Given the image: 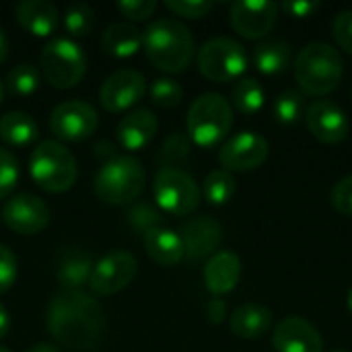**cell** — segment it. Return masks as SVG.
Returning a JSON list of instances; mask_svg holds the SVG:
<instances>
[{
  "label": "cell",
  "instance_id": "1",
  "mask_svg": "<svg viewBox=\"0 0 352 352\" xmlns=\"http://www.w3.org/2000/svg\"><path fill=\"white\" fill-rule=\"evenodd\" d=\"M45 324L54 340L70 351H91L105 332L99 301L82 291H62L52 297Z\"/></svg>",
  "mask_w": 352,
  "mask_h": 352
},
{
  "label": "cell",
  "instance_id": "2",
  "mask_svg": "<svg viewBox=\"0 0 352 352\" xmlns=\"http://www.w3.org/2000/svg\"><path fill=\"white\" fill-rule=\"evenodd\" d=\"M142 47L153 66L163 72H184L194 58V37L175 19H155L142 31Z\"/></svg>",
  "mask_w": 352,
  "mask_h": 352
},
{
  "label": "cell",
  "instance_id": "3",
  "mask_svg": "<svg viewBox=\"0 0 352 352\" xmlns=\"http://www.w3.org/2000/svg\"><path fill=\"white\" fill-rule=\"evenodd\" d=\"M293 72L305 95L324 97L340 85L344 74V62L334 45L324 41H311L297 54Z\"/></svg>",
  "mask_w": 352,
  "mask_h": 352
},
{
  "label": "cell",
  "instance_id": "4",
  "mask_svg": "<svg viewBox=\"0 0 352 352\" xmlns=\"http://www.w3.org/2000/svg\"><path fill=\"white\" fill-rule=\"evenodd\" d=\"M188 138L200 148H214L225 142L233 128V107L219 93H204L188 109Z\"/></svg>",
  "mask_w": 352,
  "mask_h": 352
},
{
  "label": "cell",
  "instance_id": "5",
  "mask_svg": "<svg viewBox=\"0 0 352 352\" xmlns=\"http://www.w3.org/2000/svg\"><path fill=\"white\" fill-rule=\"evenodd\" d=\"M146 186V173L134 157H111L95 175V194L105 204L126 206L138 200Z\"/></svg>",
  "mask_w": 352,
  "mask_h": 352
},
{
  "label": "cell",
  "instance_id": "6",
  "mask_svg": "<svg viewBox=\"0 0 352 352\" xmlns=\"http://www.w3.org/2000/svg\"><path fill=\"white\" fill-rule=\"evenodd\" d=\"M29 173L43 192L62 194L74 186L78 165L74 155L60 140H43L29 157Z\"/></svg>",
  "mask_w": 352,
  "mask_h": 352
},
{
  "label": "cell",
  "instance_id": "7",
  "mask_svg": "<svg viewBox=\"0 0 352 352\" xmlns=\"http://www.w3.org/2000/svg\"><path fill=\"white\" fill-rule=\"evenodd\" d=\"M41 72L56 89L76 87L87 72V56L82 47L68 37L50 39L39 56Z\"/></svg>",
  "mask_w": 352,
  "mask_h": 352
},
{
  "label": "cell",
  "instance_id": "8",
  "mask_svg": "<svg viewBox=\"0 0 352 352\" xmlns=\"http://www.w3.org/2000/svg\"><path fill=\"white\" fill-rule=\"evenodd\" d=\"M198 70L212 82H231L248 70L245 47L231 37H214L198 50Z\"/></svg>",
  "mask_w": 352,
  "mask_h": 352
},
{
  "label": "cell",
  "instance_id": "9",
  "mask_svg": "<svg viewBox=\"0 0 352 352\" xmlns=\"http://www.w3.org/2000/svg\"><path fill=\"white\" fill-rule=\"evenodd\" d=\"M153 192L159 210L173 217L192 214L200 204L198 184L179 167H161L155 177Z\"/></svg>",
  "mask_w": 352,
  "mask_h": 352
},
{
  "label": "cell",
  "instance_id": "10",
  "mask_svg": "<svg viewBox=\"0 0 352 352\" xmlns=\"http://www.w3.org/2000/svg\"><path fill=\"white\" fill-rule=\"evenodd\" d=\"M138 272V260L124 250H116L99 258L93 266L89 287L95 295L109 297L126 289Z\"/></svg>",
  "mask_w": 352,
  "mask_h": 352
},
{
  "label": "cell",
  "instance_id": "11",
  "mask_svg": "<svg viewBox=\"0 0 352 352\" xmlns=\"http://www.w3.org/2000/svg\"><path fill=\"white\" fill-rule=\"evenodd\" d=\"M99 126V116L87 101H64L54 107L50 116V130L58 140H85L95 134Z\"/></svg>",
  "mask_w": 352,
  "mask_h": 352
},
{
  "label": "cell",
  "instance_id": "12",
  "mask_svg": "<svg viewBox=\"0 0 352 352\" xmlns=\"http://www.w3.org/2000/svg\"><path fill=\"white\" fill-rule=\"evenodd\" d=\"M270 144L264 136L256 132H239L227 138L219 148V161L225 171H254L268 159Z\"/></svg>",
  "mask_w": 352,
  "mask_h": 352
},
{
  "label": "cell",
  "instance_id": "13",
  "mask_svg": "<svg viewBox=\"0 0 352 352\" xmlns=\"http://www.w3.org/2000/svg\"><path fill=\"white\" fill-rule=\"evenodd\" d=\"M278 4L268 0H239L229 10L231 27L245 39L266 37L278 19Z\"/></svg>",
  "mask_w": 352,
  "mask_h": 352
},
{
  "label": "cell",
  "instance_id": "14",
  "mask_svg": "<svg viewBox=\"0 0 352 352\" xmlns=\"http://www.w3.org/2000/svg\"><path fill=\"white\" fill-rule=\"evenodd\" d=\"M146 93V78L132 68H122L109 74L101 89H99V101L107 111L120 113L136 105Z\"/></svg>",
  "mask_w": 352,
  "mask_h": 352
},
{
  "label": "cell",
  "instance_id": "15",
  "mask_svg": "<svg viewBox=\"0 0 352 352\" xmlns=\"http://www.w3.org/2000/svg\"><path fill=\"white\" fill-rule=\"evenodd\" d=\"M2 221L19 235H37L50 225V208L33 194H16L4 204Z\"/></svg>",
  "mask_w": 352,
  "mask_h": 352
},
{
  "label": "cell",
  "instance_id": "16",
  "mask_svg": "<svg viewBox=\"0 0 352 352\" xmlns=\"http://www.w3.org/2000/svg\"><path fill=\"white\" fill-rule=\"evenodd\" d=\"M305 124L309 132L324 144H338L346 140L351 132V122L344 109L328 99H320L307 105Z\"/></svg>",
  "mask_w": 352,
  "mask_h": 352
},
{
  "label": "cell",
  "instance_id": "17",
  "mask_svg": "<svg viewBox=\"0 0 352 352\" xmlns=\"http://www.w3.org/2000/svg\"><path fill=\"white\" fill-rule=\"evenodd\" d=\"M186 258L190 260H204L217 254L223 241V227L212 217H194L190 219L179 231Z\"/></svg>",
  "mask_w": 352,
  "mask_h": 352
},
{
  "label": "cell",
  "instance_id": "18",
  "mask_svg": "<svg viewBox=\"0 0 352 352\" xmlns=\"http://www.w3.org/2000/svg\"><path fill=\"white\" fill-rule=\"evenodd\" d=\"M272 346L276 352H322L324 338L307 320L287 318L276 326Z\"/></svg>",
  "mask_w": 352,
  "mask_h": 352
},
{
  "label": "cell",
  "instance_id": "19",
  "mask_svg": "<svg viewBox=\"0 0 352 352\" xmlns=\"http://www.w3.org/2000/svg\"><path fill=\"white\" fill-rule=\"evenodd\" d=\"M241 278V258L233 252H217L208 258L204 266V285L214 295H227L231 293Z\"/></svg>",
  "mask_w": 352,
  "mask_h": 352
},
{
  "label": "cell",
  "instance_id": "20",
  "mask_svg": "<svg viewBox=\"0 0 352 352\" xmlns=\"http://www.w3.org/2000/svg\"><path fill=\"white\" fill-rule=\"evenodd\" d=\"M159 122L148 109H134L118 124V142L126 151H142L157 134Z\"/></svg>",
  "mask_w": 352,
  "mask_h": 352
},
{
  "label": "cell",
  "instance_id": "21",
  "mask_svg": "<svg viewBox=\"0 0 352 352\" xmlns=\"http://www.w3.org/2000/svg\"><path fill=\"white\" fill-rule=\"evenodd\" d=\"M19 25L35 37H47L60 23L58 8L47 0H23L14 6Z\"/></svg>",
  "mask_w": 352,
  "mask_h": 352
},
{
  "label": "cell",
  "instance_id": "22",
  "mask_svg": "<svg viewBox=\"0 0 352 352\" xmlns=\"http://www.w3.org/2000/svg\"><path fill=\"white\" fill-rule=\"evenodd\" d=\"M144 250L148 258L161 266H175L186 258L179 233L167 227H155L142 235Z\"/></svg>",
  "mask_w": 352,
  "mask_h": 352
},
{
  "label": "cell",
  "instance_id": "23",
  "mask_svg": "<svg viewBox=\"0 0 352 352\" xmlns=\"http://www.w3.org/2000/svg\"><path fill=\"white\" fill-rule=\"evenodd\" d=\"M93 266H95V262L89 252L78 250V248L66 250L58 264V272H56L58 285L64 291H80L85 285H89Z\"/></svg>",
  "mask_w": 352,
  "mask_h": 352
},
{
  "label": "cell",
  "instance_id": "24",
  "mask_svg": "<svg viewBox=\"0 0 352 352\" xmlns=\"http://www.w3.org/2000/svg\"><path fill=\"white\" fill-rule=\"evenodd\" d=\"M272 309L260 303H245L237 307L231 316V332L239 338L254 340L264 336L272 328Z\"/></svg>",
  "mask_w": 352,
  "mask_h": 352
},
{
  "label": "cell",
  "instance_id": "25",
  "mask_svg": "<svg viewBox=\"0 0 352 352\" xmlns=\"http://www.w3.org/2000/svg\"><path fill=\"white\" fill-rule=\"evenodd\" d=\"M101 45L113 58H130L142 47V31L132 23H111L101 35Z\"/></svg>",
  "mask_w": 352,
  "mask_h": 352
},
{
  "label": "cell",
  "instance_id": "26",
  "mask_svg": "<svg viewBox=\"0 0 352 352\" xmlns=\"http://www.w3.org/2000/svg\"><path fill=\"white\" fill-rule=\"evenodd\" d=\"M293 62V47L285 39H266L254 50V66L268 76L285 72Z\"/></svg>",
  "mask_w": 352,
  "mask_h": 352
},
{
  "label": "cell",
  "instance_id": "27",
  "mask_svg": "<svg viewBox=\"0 0 352 352\" xmlns=\"http://www.w3.org/2000/svg\"><path fill=\"white\" fill-rule=\"evenodd\" d=\"M37 122L25 111H8L0 118V138L8 146H29L37 138Z\"/></svg>",
  "mask_w": 352,
  "mask_h": 352
},
{
  "label": "cell",
  "instance_id": "28",
  "mask_svg": "<svg viewBox=\"0 0 352 352\" xmlns=\"http://www.w3.org/2000/svg\"><path fill=\"white\" fill-rule=\"evenodd\" d=\"M231 103L233 107L243 116L258 113L266 103L264 87L256 78H239L231 91Z\"/></svg>",
  "mask_w": 352,
  "mask_h": 352
},
{
  "label": "cell",
  "instance_id": "29",
  "mask_svg": "<svg viewBox=\"0 0 352 352\" xmlns=\"http://www.w3.org/2000/svg\"><path fill=\"white\" fill-rule=\"evenodd\" d=\"M202 192H204V198H206L208 204H214V206L227 204L237 192V184H235L233 173H229L225 169L210 171L206 175V179H204Z\"/></svg>",
  "mask_w": 352,
  "mask_h": 352
},
{
  "label": "cell",
  "instance_id": "30",
  "mask_svg": "<svg viewBox=\"0 0 352 352\" xmlns=\"http://www.w3.org/2000/svg\"><path fill=\"white\" fill-rule=\"evenodd\" d=\"M62 23H64V29L72 37H85L93 31L95 10L87 2H72L66 6L62 14Z\"/></svg>",
  "mask_w": 352,
  "mask_h": 352
},
{
  "label": "cell",
  "instance_id": "31",
  "mask_svg": "<svg viewBox=\"0 0 352 352\" xmlns=\"http://www.w3.org/2000/svg\"><path fill=\"white\" fill-rule=\"evenodd\" d=\"M305 97L303 93L299 91H283L276 101H274V118L280 122V124H287V126H293L297 124L301 118H305Z\"/></svg>",
  "mask_w": 352,
  "mask_h": 352
},
{
  "label": "cell",
  "instance_id": "32",
  "mask_svg": "<svg viewBox=\"0 0 352 352\" xmlns=\"http://www.w3.org/2000/svg\"><path fill=\"white\" fill-rule=\"evenodd\" d=\"M6 89L12 93V95H19V97H29L37 91L39 87V70L27 62L23 64H16L8 76H6Z\"/></svg>",
  "mask_w": 352,
  "mask_h": 352
},
{
  "label": "cell",
  "instance_id": "33",
  "mask_svg": "<svg viewBox=\"0 0 352 352\" xmlns=\"http://www.w3.org/2000/svg\"><path fill=\"white\" fill-rule=\"evenodd\" d=\"M151 99H153L155 105L169 109V107H175V105L182 103L184 89L175 78L161 76V78L153 80V85H151Z\"/></svg>",
  "mask_w": 352,
  "mask_h": 352
},
{
  "label": "cell",
  "instance_id": "34",
  "mask_svg": "<svg viewBox=\"0 0 352 352\" xmlns=\"http://www.w3.org/2000/svg\"><path fill=\"white\" fill-rule=\"evenodd\" d=\"M161 210L151 206V204H134L128 212V221L130 225L138 231V233H146L155 227H161Z\"/></svg>",
  "mask_w": 352,
  "mask_h": 352
},
{
  "label": "cell",
  "instance_id": "35",
  "mask_svg": "<svg viewBox=\"0 0 352 352\" xmlns=\"http://www.w3.org/2000/svg\"><path fill=\"white\" fill-rule=\"evenodd\" d=\"M190 146H192V140L186 134H179V132L171 134L163 142V148H161V157L165 159L163 167H173V165L186 161V157L190 155Z\"/></svg>",
  "mask_w": 352,
  "mask_h": 352
},
{
  "label": "cell",
  "instance_id": "36",
  "mask_svg": "<svg viewBox=\"0 0 352 352\" xmlns=\"http://www.w3.org/2000/svg\"><path fill=\"white\" fill-rule=\"evenodd\" d=\"M16 182H19V161L10 151L0 148V198L10 196L12 190L16 188Z\"/></svg>",
  "mask_w": 352,
  "mask_h": 352
},
{
  "label": "cell",
  "instance_id": "37",
  "mask_svg": "<svg viewBox=\"0 0 352 352\" xmlns=\"http://www.w3.org/2000/svg\"><path fill=\"white\" fill-rule=\"evenodd\" d=\"M165 6L184 19H202L212 10L210 0H167Z\"/></svg>",
  "mask_w": 352,
  "mask_h": 352
},
{
  "label": "cell",
  "instance_id": "38",
  "mask_svg": "<svg viewBox=\"0 0 352 352\" xmlns=\"http://www.w3.org/2000/svg\"><path fill=\"white\" fill-rule=\"evenodd\" d=\"M16 276H19L16 256L6 245H0V295L14 285Z\"/></svg>",
  "mask_w": 352,
  "mask_h": 352
},
{
  "label": "cell",
  "instance_id": "39",
  "mask_svg": "<svg viewBox=\"0 0 352 352\" xmlns=\"http://www.w3.org/2000/svg\"><path fill=\"white\" fill-rule=\"evenodd\" d=\"M332 35L338 45L352 56V10H342L332 21Z\"/></svg>",
  "mask_w": 352,
  "mask_h": 352
},
{
  "label": "cell",
  "instance_id": "40",
  "mask_svg": "<svg viewBox=\"0 0 352 352\" xmlns=\"http://www.w3.org/2000/svg\"><path fill=\"white\" fill-rule=\"evenodd\" d=\"M332 206L344 214L352 217V175L342 177L334 188H332Z\"/></svg>",
  "mask_w": 352,
  "mask_h": 352
},
{
  "label": "cell",
  "instance_id": "41",
  "mask_svg": "<svg viewBox=\"0 0 352 352\" xmlns=\"http://www.w3.org/2000/svg\"><path fill=\"white\" fill-rule=\"evenodd\" d=\"M118 8L130 21H146L157 10V2L155 0H122L118 2Z\"/></svg>",
  "mask_w": 352,
  "mask_h": 352
},
{
  "label": "cell",
  "instance_id": "42",
  "mask_svg": "<svg viewBox=\"0 0 352 352\" xmlns=\"http://www.w3.org/2000/svg\"><path fill=\"white\" fill-rule=\"evenodd\" d=\"M278 8H283L287 14H291L295 19H307L320 8V4L311 2V0H297V2H283Z\"/></svg>",
  "mask_w": 352,
  "mask_h": 352
},
{
  "label": "cell",
  "instance_id": "43",
  "mask_svg": "<svg viewBox=\"0 0 352 352\" xmlns=\"http://www.w3.org/2000/svg\"><path fill=\"white\" fill-rule=\"evenodd\" d=\"M225 314H227V305H225L223 299L214 297V299L208 301V305H206V318H208V322L221 324L225 320Z\"/></svg>",
  "mask_w": 352,
  "mask_h": 352
},
{
  "label": "cell",
  "instance_id": "44",
  "mask_svg": "<svg viewBox=\"0 0 352 352\" xmlns=\"http://www.w3.org/2000/svg\"><path fill=\"white\" fill-rule=\"evenodd\" d=\"M8 330H10V314H8V309L0 303V340L8 334Z\"/></svg>",
  "mask_w": 352,
  "mask_h": 352
},
{
  "label": "cell",
  "instance_id": "45",
  "mask_svg": "<svg viewBox=\"0 0 352 352\" xmlns=\"http://www.w3.org/2000/svg\"><path fill=\"white\" fill-rule=\"evenodd\" d=\"M6 56H8V39H6L4 29L0 27V64L6 60Z\"/></svg>",
  "mask_w": 352,
  "mask_h": 352
},
{
  "label": "cell",
  "instance_id": "46",
  "mask_svg": "<svg viewBox=\"0 0 352 352\" xmlns=\"http://www.w3.org/2000/svg\"><path fill=\"white\" fill-rule=\"evenodd\" d=\"M27 352H60L56 346H52V344H47V342H37V344H33L31 349Z\"/></svg>",
  "mask_w": 352,
  "mask_h": 352
},
{
  "label": "cell",
  "instance_id": "47",
  "mask_svg": "<svg viewBox=\"0 0 352 352\" xmlns=\"http://www.w3.org/2000/svg\"><path fill=\"white\" fill-rule=\"evenodd\" d=\"M2 97H4V82L0 80V103H2Z\"/></svg>",
  "mask_w": 352,
  "mask_h": 352
},
{
  "label": "cell",
  "instance_id": "48",
  "mask_svg": "<svg viewBox=\"0 0 352 352\" xmlns=\"http://www.w3.org/2000/svg\"><path fill=\"white\" fill-rule=\"evenodd\" d=\"M346 303H349V309L352 311V289H351V293H349V299H346Z\"/></svg>",
  "mask_w": 352,
  "mask_h": 352
},
{
  "label": "cell",
  "instance_id": "49",
  "mask_svg": "<svg viewBox=\"0 0 352 352\" xmlns=\"http://www.w3.org/2000/svg\"><path fill=\"white\" fill-rule=\"evenodd\" d=\"M0 352H10L8 349H4V346H0Z\"/></svg>",
  "mask_w": 352,
  "mask_h": 352
},
{
  "label": "cell",
  "instance_id": "50",
  "mask_svg": "<svg viewBox=\"0 0 352 352\" xmlns=\"http://www.w3.org/2000/svg\"><path fill=\"white\" fill-rule=\"evenodd\" d=\"M0 223H2V212H0Z\"/></svg>",
  "mask_w": 352,
  "mask_h": 352
},
{
  "label": "cell",
  "instance_id": "51",
  "mask_svg": "<svg viewBox=\"0 0 352 352\" xmlns=\"http://www.w3.org/2000/svg\"><path fill=\"white\" fill-rule=\"evenodd\" d=\"M334 352H344V351H334Z\"/></svg>",
  "mask_w": 352,
  "mask_h": 352
}]
</instances>
